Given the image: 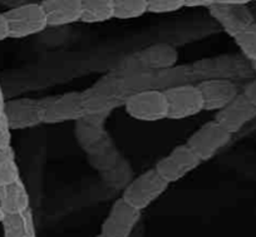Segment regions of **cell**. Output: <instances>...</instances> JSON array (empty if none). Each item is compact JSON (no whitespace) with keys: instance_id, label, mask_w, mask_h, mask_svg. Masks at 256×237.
<instances>
[{"instance_id":"cell-31","label":"cell","mask_w":256,"mask_h":237,"mask_svg":"<svg viewBox=\"0 0 256 237\" xmlns=\"http://www.w3.org/2000/svg\"><path fill=\"white\" fill-rule=\"evenodd\" d=\"M3 217H4V212H3V210L0 208V222H2V220H3Z\"/></svg>"},{"instance_id":"cell-20","label":"cell","mask_w":256,"mask_h":237,"mask_svg":"<svg viewBox=\"0 0 256 237\" xmlns=\"http://www.w3.org/2000/svg\"><path fill=\"white\" fill-rule=\"evenodd\" d=\"M82 2V18L86 24L104 23L114 18L113 0H80Z\"/></svg>"},{"instance_id":"cell-27","label":"cell","mask_w":256,"mask_h":237,"mask_svg":"<svg viewBox=\"0 0 256 237\" xmlns=\"http://www.w3.org/2000/svg\"><path fill=\"white\" fill-rule=\"evenodd\" d=\"M10 38V29H9L8 19H6V14L0 13V42L6 40Z\"/></svg>"},{"instance_id":"cell-26","label":"cell","mask_w":256,"mask_h":237,"mask_svg":"<svg viewBox=\"0 0 256 237\" xmlns=\"http://www.w3.org/2000/svg\"><path fill=\"white\" fill-rule=\"evenodd\" d=\"M241 93L256 107V78L248 80V83L244 86L242 92Z\"/></svg>"},{"instance_id":"cell-32","label":"cell","mask_w":256,"mask_h":237,"mask_svg":"<svg viewBox=\"0 0 256 237\" xmlns=\"http://www.w3.org/2000/svg\"><path fill=\"white\" fill-rule=\"evenodd\" d=\"M252 68H254V73L256 76V62H252Z\"/></svg>"},{"instance_id":"cell-3","label":"cell","mask_w":256,"mask_h":237,"mask_svg":"<svg viewBox=\"0 0 256 237\" xmlns=\"http://www.w3.org/2000/svg\"><path fill=\"white\" fill-rule=\"evenodd\" d=\"M168 187L170 184L157 172V170L151 168L136 177L126 187L122 198L134 208L144 211L156 202Z\"/></svg>"},{"instance_id":"cell-15","label":"cell","mask_w":256,"mask_h":237,"mask_svg":"<svg viewBox=\"0 0 256 237\" xmlns=\"http://www.w3.org/2000/svg\"><path fill=\"white\" fill-rule=\"evenodd\" d=\"M48 26H63L80 22L82 2L80 0H42Z\"/></svg>"},{"instance_id":"cell-29","label":"cell","mask_w":256,"mask_h":237,"mask_svg":"<svg viewBox=\"0 0 256 237\" xmlns=\"http://www.w3.org/2000/svg\"><path fill=\"white\" fill-rule=\"evenodd\" d=\"M255 0H216L215 3H222V4H241V6H248Z\"/></svg>"},{"instance_id":"cell-10","label":"cell","mask_w":256,"mask_h":237,"mask_svg":"<svg viewBox=\"0 0 256 237\" xmlns=\"http://www.w3.org/2000/svg\"><path fill=\"white\" fill-rule=\"evenodd\" d=\"M141 212L120 197L110 207L100 226V234L107 237H131L141 218Z\"/></svg>"},{"instance_id":"cell-4","label":"cell","mask_w":256,"mask_h":237,"mask_svg":"<svg viewBox=\"0 0 256 237\" xmlns=\"http://www.w3.org/2000/svg\"><path fill=\"white\" fill-rule=\"evenodd\" d=\"M12 39H23L42 33L48 26L46 12L40 3H26L13 6L6 13Z\"/></svg>"},{"instance_id":"cell-18","label":"cell","mask_w":256,"mask_h":237,"mask_svg":"<svg viewBox=\"0 0 256 237\" xmlns=\"http://www.w3.org/2000/svg\"><path fill=\"white\" fill-rule=\"evenodd\" d=\"M0 224L3 226L4 237H36L30 207L16 214H4Z\"/></svg>"},{"instance_id":"cell-17","label":"cell","mask_w":256,"mask_h":237,"mask_svg":"<svg viewBox=\"0 0 256 237\" xmlns=\"http://www.w3.org/2000/svg\"><path fill=\"white\" fill-rule=\"evenodd\" d=\"M30 207V196L20 178L0 186V208L4 214H16Z\"/></svg>"},{"instance_id":"cell-7","label":"cell","mask_w":256,"mask_h":237,"mask_svg":"<svg viewBox=\"0 0 256 237\" xmlns=\"http://www.w3.org/2000/svg\"><path fill=\"white\" fill-rule=\"evenodd\" d=\"M168 103L167 120H181L201 113L204 110V98L198 84H182L164 90Z\"/></svg>"},{"instance_id":"cell-2","label":"cell","mask_w":256,"mask_h":237,"mask_svg":"<svg viewBox=\"0 0 256 237\" xmlns=\"http://www.w3.org/2000/svg\"><path fill=\"white\" fill-rule=\"evenodd\" d=\"M191 70L195 80H206V79H235L248 78L254 73L252 63L244 56H210L200 60L194 62Z\"/></svg>"},{"instance_id":"cell-13","label":"cell","mask_w":256,"mask_h":237,"mask_svg":"<svg viewBox=\"0 0 256 237\" xmlns=\"http://www.w3.org/2000/svg\"><path fill=\"white\" fill-rule=\"evenodd\" d=\"M208 9L210 16L220 24L224 32L231 38L256 22L252 12L248 6L214 3Z\"/></svg>"},{"instance_id":"cell-34","label":"cell","mask_w":256,"mask_h":237,"mask_svg":"<svg viewBox=\"0 0 256 237\" xmlns=\"http://www.w3.org/2000/svg\"><path fill=\"white\" fill-rule=\"evenodd\" d=\"M255 2H256V0H255Z\"/></svg>"},{"instance_id":"cell-14","label":"cell","mask_w":256,"mask_h":237,"mask_svg":"<svg viewBox=\"0 0 256 237\" xmlns=\"http://www.w3.org/2000/svg\"><path fill=\"white\" fill-rule=\"evenodd\" d=\"M204 98V110H220L240 93L238 84L228 79H206L198 83Z\"/></svg>"},{"instance_id":"cell-24","label":"cell","mask_w":256,"mask_h":237,"mask_svg":"<svg viewBox=\"0 0 256 237\" xmlns=\"http://www.w3.org/2000/svg\"><path fill=\"white\" fill-rule=\"evenodd\" d=\"M184 6V0H147V9L152 14L174 13Z\"/></svg>"},{"instance_id":"cell-9","label":"cell","mask_w":256,"mask_h":237,"mask_svg":"<svg viewBox=\"0 0 256 237\" xmlns=\"http://www.w3.org/2000/svg\"><path fill=\"white\" fill-rule=\"evenodd\" d=\"M202 162V160L187 146V143H184L176 146L168 154L158 161L154 168L171 184L195 171Z\"/></svg>"},{"instance_id":"cell-16","label":"cell","mask_w":256,"mask_h":237,"mask_svg":"<svg viewBox=\"0 0 256 237\" xmlns=\"http://www.w3.org/2000/svg\"><path fill=\"white\" fill-rule=\"evenodd\" d=\"M140 63L148 70L171 68L178 62V52L168 43H157L134 53Z\"/></svg>"},{"instance_id":"cell-25","label":"cell","mask_w":256,"mask_h":237,"mask_svg":"<svg viewBox=\"0 0 256 237\" xmlns=\"http://www.w3.org/2000/svg\"><path fill=\"white\" fill-rule=\"evenodd\" d=\"M12 143V128L4 110H0V148L9 147Z\"/></svg>"},{"instance_id":"cell-30","label":"cell","mask_w":256,"mask_h":237,"mask_svg":"<svg viewBox=\"0 0 256 237\" xmlns=\"http://www.w3.org/2000/svg\"><path fill=\"white\" fill-rule=\"evenodd\" d=\"M6 96H4V90L2 84H0V110H4V106H6Z\"/></svg>"},{"instance_id":"cell-21","label":"cell","mask_w":256,"mask_h":237,"mask_svg":"<svg viewBox=\"0 0 256 237\" xmlns=\"http://www.w3.org/2000/svg\"><path fill=\"white\" fill-rule=\"evenodd\" d=\"M20 178L18 162L13 147L0 148V186L12 184Z\"/></svg>"},{"instance_id":"cell-23","label":"cell","mask_w":256,"mask_h":237,"mask_svg":"<svg viewBox=\"0 0 256 237\" xmlns=\"http://www.w3.org/2000/svg\"><path fill=\"white\" fill-rule=\"evenodd\" d=\"M234 42L248 60L256 62V22L234 36Z\"/></svg>"},{"instance_id":"cell-22","label":"cell","mask_w":256,"mask_h":237,"mask_svg":"<svg viewBox=\"0 0 256 237\" xmlns=\"http://www.w3.org/2000/svg\"><path fill=\"white\" fill-rule=\"evenodd\" d=\"M114 18L118 20L137 19L148 13L147 0H113Z\"/></svg>"},{"instance_id":"cell-8","label":"cell","mask_w":256,"mask_h":237,"mask_svg":"<svg viewBox=\"0 0 256 237\" xmlns=\"http://www.w3.org/2000/svg\"><path fill=\"white\" fill-rule=\"evenodd\" d=\"M231 138L232 134L214 120L196 130L186 143L202 161H208L228 144Z\"/></svg>"},{"instance_id":"cell-33","label":"cell","mask_w":256,"mask_h":237,"mask_svg":"<svg viewBox=\"0 0 256 237\" xmlns=\"http://www.w3.org/2000/svg\"><path fill=\"white\" fill-rule=\"evenodd\" d=\"M96 237H107V236H104V234H98Z\"/></svg>"},{"instance_id":"cell-11","label":"cell","mask_w":256,"mask_h":237,"mask_svg":"<svg viewBox=\"0 0 256 237\" xmlns=\"http://www.w3.org/2000/svg\"><path fill=\"white\" fill-rule=\"evenodd\" d=\"M86 110L82 104L80 92H67L64 94L49 97L44 114L46 124L73 122L86 117Z\"/></svg>"},{"instance_id":"cell-12","label":"cell","mask_w":256,"mask_h":237,"mask_svg":"<svg viewBox=\"0 0 256 237\" xmlns=\"http://www.w3.org/2000/svg\"><path fill=\"white\" fill-rule=\"evenodd\" d=\"M255 118L256 107L241 92L215 116L216 122L231 134L240 132Z\"/></svg>"},{"instance_id":"cell-6","label":"cell","mask_w":256,"mask_h":237,"mask_svg":"<svg viewBox=\"0 0 256 237\" xmlns=\"http://www.w3.org/2000/svg\"><path fill=\"white\" fill-rule=\"evenodd\" d=\"M48 98H16L6 100L4 113L12 130H23L44 123Z\"/></svg>"},{"instance_id":"cell-5","label":"cell","mask_w":256,"mask_h":237,"mask_svg":"<svg viewBox=\"0 0 256 237\" xmlns=\"http://www.w3.org/2000/svg\"><path fill=\"white\" fill-rule=\"evenodd\" d=\"M123 107L130 117L141 122H160L168 117V103L164 90L134 93L127 98Z\"/></svg>"},{"instance_id":"cell-19","label":"cell","mask_w":256,"mask_h":237,"mask_svg":"<svg viewBox=\"0 0 256 237\" xmlns=\"http://www.w3.org/2000/svg\"><path fill=\"white\" fill-rule=\"evenodd\" d=\"M195 80L191 66H174L171 68L154 70L152 87L157 90H166L168 88L182 84H190Z\"/></svg>"},{"instance_id":"cell-28","label":"cell","mask_w":256,"mask_h":237,"mask_svg":"<svg viewBox=\"0 0 256 237\" xmlns=\"http://www.w3.org/2000/svg\"><path fill=\"white\" fill-rule=\"evenodd\" d=\"M216 0H184V6L186 8H208Z\"/></svg>"},{"instance_id":"cell-1","label":"cell","mask_w":256,"mask_h":237,"mask_svg":"<svg viewBox=\"0 0 256 237\" xmlns=\"http://www.w3.org/2000/svg\"><path fill=\"white\" fill-rule=\"evenodd\" d=\"M130 94L124 90L120 76L110 70L100 76L97 82L80 92L82 104L87 116L110 113L116 108L123 107Z\"/></svg>"}]
</instances>
